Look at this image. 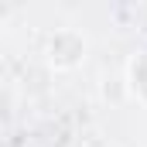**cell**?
I'll return each mask as SVG.
<instances>
[{
    "label": "cell",
    "mask_w": 147,
    "mask_h": 147,
    "mask_svg": "<svg viewBox=\"0 0 147 147\" xmlns=\"http://www.w3.org/2000/svg\"><path fill=\"white\" fill-rule=\"evenodd\" d=\"M82 58H86V38L79 31H58V34H51V41H48V62L55 69L69 72Z\"/></svg>",
    "instance_id": "obj_1"
},
{
    "label": "cell",
    "mask_w": 147,
    "mask_h": 147,
    "mask_svg": "<svg viewBox=\"0 0 147 147\" xmlns=\"http://www.w3.org/2000/svg\"><path fill=\"white\" fill-rule=\"evenodd\" d=\"M130 89L140 103H147V51H140L130 62Z\"/></svg>",
    "instance_id": "obj_2"
}]
</instances>
